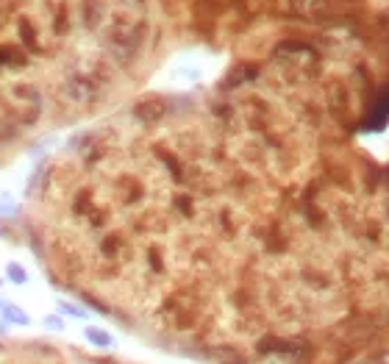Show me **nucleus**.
I'll return each instance as SVG.
<instances>
[{"label": "nucleus", "instance_id": "f257e3e1", "mask_svg": "<svg viewBox=\"0 0 389 364\" xmlns=\"http://www.w3.org/2000/svg\"><path fill=\"white\" fill-rule=\"evenodd\" d=\"M142 64L131 0H0V164L103 117Z\"/></svg>", "mask_w": 389, "mask_h": 364}, {"label": "nucleus", "instance_id": "f03ea898", "mask_svg": "<svg viewBox=\"0 0 389 364\" xmlns=\"http://www.w3.org/2000/svg\"><path fill=\"white\" fill-rule=\"evenodd\" d=\"M0 364H134V361L106 353H92L67 342L0 339Z\"/></svg>", "mask_w": 389, "mask_h": 364}]
</instances>
